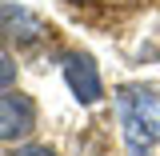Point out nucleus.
Instances as JSON below:
<instances>
[{
	"instance_id": "6",
	"label": "nucleus",
	"mask_w": 160,
	"mask_h": 156,
	"mask_svg": "<svg viewBox=\"0 0 160 156\" xmlns=\"http://www.w3.org/2000/svg\"><path fill=\"white\" fill-rule=\"evenodd\" d=\"M12 84H16V64L8 52H0V92H8Z\"/></svg>"
},
{
	"instance_id": "1",
	"label": "nucleus",
	"mask_w": 160,
	"mask_h": 156,
	"mask_svg": "<svg viewBox=\"0 0 160 156\" xmlns=\"http://www.w3.org/2000/svg\"><path fill=\"white\" fill-rule=\"evenodd\" d=\"M36 128V104L24 92H0V140H20Z\"/></svg>"
},
{
	"instance_id": "2",
	"label": "nucleus",
	"mask_w": 160,
	"mask_h": 156,
	"mask_svg": "<svg viewBox=\"0 0 160 156\" xmlns=\"http://www.w3.org/2000/svg\"><path fill=\"white\" fill-rule=\"evenodd\" d=\"M116 104H120L124 116H132L144 128L148 140H160V96L156 92H148V88H120Z\"/></svg>"
},
{
	"instance_id": "7",
	"label": "nucleus",
	"mask_w": 160,
	"mask_h": 156,
	"mask_svg": "<svg viewBox=\"0 0 160 156\" xmlns=\"http://www.w3.org/2000/svg\"><path fill=\"white\" fill-rule=\"evenodd\" d=\"M12 156H56L48 144H24V148H16Z\"/></svg>"
},
{
	"instance_id": "5",
	"label": "nucleus",
	"mask_w": 160,
	"mask_h": 156,
	"mask_svg": "<svg viewBox=\"0 0 160 156\" xmlns=\"http://www.w3.org/2000/svg\"><path fill=\"white\" fill-rule=\"evenodd\" d=\"M120 120H124V140H128V152H132V156H148V144H152V140L144 136V128H140L132 116H124V112H120Z\"/></svg>"
},
{
	"instance_id": "4",
	"label": "nucleus",
	"mask_w": 160,
	"mask_h": 156,
	"mask_svg": "<svg viewBox=\"0 0 160 156\" xmlns=\"http://www.w3.org/2000/svg\"><path fill=\"white\" fill-rule=\"evenodd\" d=\"M0 32L8 40H16V44H36L48 28H44V20L36 12H28L24 4H4L0 8Z\"/></svg>"
},
{
	"instance_id": "3",
	"label": "nucleus",
	"mask_w": 160,
	"mask_h": 156,
	"mask_svg": "<svg viewBox=\"0 0 160 156\" xmlns=\"http://www.w3.org/2000/svg\"><path fill=\"white\" fill-rule=\"evenodd\" d=\"M64 80H68V88H72V96L80 104H96L104 96V84H100V72L92 56H84V52H72V56L64 60Z\"/></svg>"
}]
</instances>
